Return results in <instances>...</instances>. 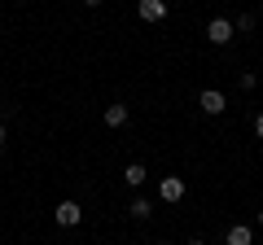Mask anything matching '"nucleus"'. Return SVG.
I'll use <instances>...</instances> for the list:
<instances>
[{"label": "nucleus", "mask_w": 263, "mask_h": 245, "mask_svg": "<svg viewBox=\"0 0 263 245\" xmlns=\"http://www.w3.org/2000/svg\"><path fill=\"white\" fill-rule=\"evenodd\" d=\"M184 193H189V184L180 175H162L158 179V197L167 201V206H176V201H184Z\"/></svg>", "instance_id": "obj_1"}, {"label": "nucleus", "mask_w": 263, "mask_h": 245, "mask_svg": "<svg viewBox=\"0 0 263 245\" xmlns=\"http://www.w3.org/2000/svg\"><path fill=\"white\" fill-rule=\"evenodd\" d=\"M233 35H237V31H233V22H228V18H211V22H206V39H211L215 48H224Z\"/></svg>", "instance_id": "obj_2"}, {"label": "nucleus", "mask_w": 263, "mask_h": 245, "mask_svg": "<svg viewBox=\"0 0 263 245\" xmlns=\"http://www.w3.org/2000/svg\"><path fill=\"white\" fill-rule=\"evenodd\" d=\"M53 219H57V228H75L79 219H84V206H79V201H57Z\"/></svg>", "instance_id": "obj_3"}, {"label": "nucleus", "mask_w": 263, "mask_h": 245, "mask_svg": "<svg viewBox=\"0 0 263 245\" xmlns=\"http://www.w3.org/2000/svg\"><path fill=\"white\" fill-rule=\"evenodd\" d=\"M224 110H228L224 92H215V88H206V92H202V114H211V118H219Z\"/></svg>", "instance_id": "obj_4"}, {"label": "nucleus", "mask_w": 263, "mask_h": 245, "mask_svg": "<svg viewBox=\"0 0 263 245\" xmlns=\"http://www.w3.org/2000/svg\"><path fill=\"white\" fill-rule=\"evenodd\" d=\"M136 9H141L145 22H162V18H167V0H141Z\"/></svg>", "instance_id": "obj_5"}, {"label": "nucleus", "mask_w": 263, "mask_h": 245, "mask_svg": "<svg viewBox=\"0 0 263 245\" xmlns=\"http://www.w3.org/2000/svg\"><path fill=\"white\" fill-rule=\"evenodd\" d=\"M123 179H127V189H141L145 179H149V171H145L141 162H127V171H123Z\"/></svg>", "instance_id": "obj_6"}, {"label": "nucleus", "mask_w": 263, "mask_h": 245, "mask_svg": "<svg viewBox=\"0 0 263 245\" xmlns=\"http://www.w3.org/2000/svg\"><path fill=\"white\" fill-rule=\"evenodd\" d=\"M127 105H123V101H114V105H105V122H110V127H123V122H127Z\"/></svg>", "instance_id": "obj_7"}, {"label": "nucleus", "mask_w": 263, "mask_h": 245, "mask_svg": "<svg viewBox=\"0 0 263 245\" xmlns=\"http://www.w3.org/2000/svg\"><path fill=\"white\" fill-rule=\"evenodd\" d=\"M224 241H228V245H250V241H254V232H250L246 223H233V228H228V236H224Z\"/></svg>", "instance_id": "obj_8"}, {"label": "nucleus", "mask_w": 263, "mask_h": 245, "mask_svg": "<svg viewBox=\"0 0 263 245\" xmlns=\"http://www.w3.org/2000/svg\"><path fill=\"white\" fill-rule=\"evenodd\" d=\"M149 215H154V206H149L145 197H136V201H132V219H149Z\"/></svg>", "instance_id": "obj_9"}, {"label": "nucleus", "mask_w": 263, "mask_h": 245, "mask_svg": "<svg viewBox=\"0 0 263 245\" xmlns=\"http://www.w3.org/2000/svg\"><path fill=\"white\" fill-rule=\"evenodd\" d=\"M233 31H241V35H250V31H254V13H241V18L233 22Z\"/></svg>", "instance_id": "obj_10"}, {"label": "nucleus", "mask_w": 263, "mask_h": 245, "mask_svg": "<svg viewBox=\"0 0 263 245\" xmlns=\"http://www.w3.org/2000/svg\"><path fill=\"white\" fill-rule=\"evenodd\" d=\"M254 136L263 140V114H254Z\"/></svg>", "instance_id": "obj_11"}, {"label": "nucleus", "mask_w": 263, "mask_h": 245, "mask_svg": "<svg viewBox=\"0 0 263 245\" xmlns=\"http://www.w3.org/2000/svg\"><path fill=\"white\" fill-rule=\"evenodd\" d=\"M5 140H9V132H5V122H0V149H5Z\"/></svg>", "instance_id": "obj_12"}, {"label": "nucleus", "mask_w": 263, "mask_h": 245, "mask_svg": "<svg viewBox=\"0 0 263 245\" xmlns=\"http://www.w3.org/2000/svg\"><path fill=\"white\" fill-rule=\"evenodd\" d=\"M184 245H206V241H202V236H193V241H184Z\"/></svg>", "instance_id": "obj_13"}, {"label": "nucleus", "mask_w": 263, "mask_h": 245, "mask_svg": "<svg viewBox=\"0 0 263 245\" xmlns=\"http://www.w3.org/2000/svg\"><path fill=\"white\" fill-rule=\"evenodd\" d=\"M84 5H88V9H97V5H101V0H84Z\"/></svg>", "instance_id": "obj_14"}, {"label": "nucleus", "mask_w": 263, "mask_h": 245, "mask_svg": "<svg viewBox=\"0 0 263 245\" xmlns=\"http://www.w3.org/2000/svg\"><path fill=\"white\" fill-rule=\"evenodd\" d=\"M259 228H263V210H259Z\"/></svg>", "instance_id": "obj_15"}, {"label": "nucleus", "mask_w": 263, "mask_h": 245, "mask_svg": "<svg viewBox=\"0 0 263 245\" xmlns=\"http://www.w3.org/2000/svg\"><path fill=\"white\" fill-rule=\"evenodd\" d=\"M158 245H167V241H158Z\"/></svg>", "instance_id": "obj_16"}]
</instances>
